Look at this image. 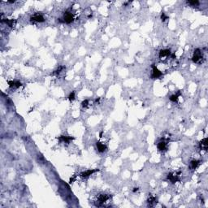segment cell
I'll return each instance as SVG.
<instances>
[{
	"mask_svg": "<svg viewBox=\"0 0 208 208\" xmlns=\"http://www.w3.org/2000/svg\"><path fill=\"white\" fill-rule=\"evenodd\" d=\"M162 76H163L162 72H160V71L157 68V67H156V65L154 64H152V75H151L152 79H159Z\"/></svg>",
	"mask_w": 208,
	"mask_h": 208,
	"instance_id": "cell-4",
	"label": "cell"
},
{
	"mask_svg": "<svg viewBox=\"0 0 208 208\" xmlns=\"http://www.w3.org/2000/svg\"><path fill=\"white\" fill-rule=\"evenodd\" d=\"M30 20L32 22H39V23H41V22H44L45 19H44L43 16H42L41 14L36 13V14H34V16H32L30 17Z\"/></svg>",
	"mask_w": 208,
	"mask_h": 208,
	"instance_id": "cell-6",
	"label": "cell"
},
{
	"mask_svg": "<svg viewBox=\"0 0 208 208\" xmlns=\"http://www.w3.org/2000/svg\"><path fill=\"white\" fill-rule=\"evenodd\" d=\"M8 3H15V1H8Z\"/></svg>",
	"mask_w": 208,
	"mask_h": 208,
	"instance_id": "cell-26",
	"label": "cell"
},
{
	"mask_svg": "<svg viewBox=\"0 0 208 208\" xmlns=\"http://www.w3.org/2000/svg\"><path fill=\"white\" fill-rule=\"evenodd\" d=\"M56 138H57L60 142H64L67 144H68L70 141H72V140L75 139L74 137H72V136H59Z\"/></svg>",
	"mask_w": 208,
	"mask_h": 208,
	"instance_id": "cell-8",
	"label": "cell"
},
{
	"mask_svg": "<svg viewBox=\"0 0 208 208\" xmlns=\"http://www.w3.org/2000/svg\"><path fill=\"white\" fill-rule=\"evenodd\" d=\"M181 96V92H178L176 94H173V95H172L171 97H170V101H172L173 102H176L178 101V99H179V97Z\"/></svg>",
	"mask_w": 208,
	"mask_h": 208,
	"instance_id": "cell-17",
	"label": "cell"
},
{
	"mask_svg": "<svg viewBox=\"0 0 208 208\" xmlns=\"http://www.w3.org/2000/svg\"><path fill=\"white\" fill-rule=\"evenodd\" d=\"M199 148L201 150H207V138H206L202 139L199 142Z\"/></svg>",
	"mask_w": 208,
	"mask_h": 208,
	"instance_id": "cell-14",
	"label": "cell"
},
{
	"mask_svg": "<svg viewBox=\"0 0 208 208\" xmlns=\"http://www.w3.org/2000/svg\"><path fill=\"white\" fill-rule=\"evenodd\" d=\"M99 136H100V138H102V132H101V133H100V135H99Z\"/></svg>",
	"mask_w": 208,
	"mask_h": 208,
	"instance_id": "cell-27",
	"label": "cell"
},
{
	"mask_svg": "<svg viewBox=\"0 0 208 208\" xmlns=\"http://www.w3.org/2000/svg\"><path fill=\"white\" fill-rule=\"evenodd\" d=\"M168 17L165 15V13H163V12H162V14H161V20H162V21H165L166 20H168Z\"/></svg>",
	"mask_w": 208,
	"mask_h": 208,
	"instance_id": "cell-22",
	"label": "cell"
},
{
	"mask_svg": "<svg viewBox=\"0 0 208 208\" xmlns=\"http://www.w3.org/2000/svg\"><path fill=\"white\" fill-rule=\"evenodd\" d=\"M203 54H202V51L200 50V49H195L194 50V52H193V55L192 57V60L193 63H196V64H201L202 61H203Z\"/></svg>",
	"mask_w": 208,
	"mask_h": 208,
	"instance_id": "cell-1",
	"label": "cell"
},
{
	"mask_svg": "<svg viewBox=\"0 0 208 208\" xmlns=\"http://www.w3.org/2000/svg\"><path fill=\"white\" fill-rule=\"evenodd\" d=\"M2 22H4V23H6L7 25L9 26V27H11V28H13V27H15L16 26V21L15 20H7V19H5V20H1Z\"/></svg>",
	"mask_w": 208,
	"mask_h": 208,
	"instance_id": "cell-13",
	"label": "cell"
},
{
	"mask_svg": "<svg viewBox=\"0 0 208 208\" xmlns=\"http://www.w3.org/2000/svg\"><path fill=\"white\" fill-rule=\"evenodd\" d=\"M63 21L64 23H66V24H71L72 22H73L74 20V15L73 13L71 12L70 10H67L64 14V16H63Z\"/></svg>",
	"mask_w": 208,
	"mask_h": 208,
	"instance_id": "cell-2",
	"label": "cell"
},
{
	"mask_svg": "<svg viewBox=\"0 0 208 208\" xmlns=\"http://www.w3.org/2000/svg\"><path fill=\"white\" fill-rule=\"evenodd\" d=\"M76 179H77V176H72L70 178V181H69V183L70 184H72V183H73L75 181H76Z\"/></svg>",
	"mask_w": 208,
	"mask_h": 208,
	"instance_id": "cell-23",
	"label": "cell"
},
{
	"mask_svg": "<svg viewBox=\"0 0 208 208\" xmlns=\"http://www.w3.org/2000/svg\"><path fill=\"white\" fill-rule=\"evenodd\" d=\"M147 202H148L149 206H154V203H157V198H156L155 197H154V196L151 195V196H150V197L148 198Z\"/></svg>",
	"mask_w": 208,
	"mask_h": 208,
	"instance_id": "cell-16",
	"label": "cell"
},
{
	"mask_svg": "<svg viewBox=\"0 0 208 208\" xmlns=\"http://www.w3.org/2000/svg\"><path fill=\"white\" fill-rule=\"evenodd\" d=\"M7 83L9 85V87L10 88H14V89H18L20 86H22V83L18 81H7Z\"/></svg>",
	"mask_w": 208,
	"mask_h": 208,
	"instance_id": "cell-9",
	"label": "cell"
},
{
	"mask_svg": "<svg viewBox=\"0 0 208 208\" xmlns=\"http://www.w3.org/2000/svg\"><path fill=\"white\" fill-rule=\"evenodd\" d=\"M97 172H99V169H89L86 172H81V174H80V176L82 178H88L90 176H92L93 173H95Z\"/></svg>",
	"mask_w": 208,
	"mask_h": 208,
	"instance_id": "cell-7",
	"label": "cell"
},
{
	"mask_svg": "<svg viewBox=\"0 0 208 208\" xmlns=\"http://www.w3.org/2000/svg\"><path fill=\"white\" fill-rule=\"evenodd\" d=\"M99 100H100V98H97L96 100H95V102H99Z\"/></svg>",
	"mask_w": 208,
	"mask_h": 208,
	"instance_id": "cell-25",
	"label": "cell"
},
{
	"mask_svg": "<svg viewBox=\"0 0 208 208\" xmlns=\"http://www.w3.org/2000/svg\"><path fill=\"white\" fill-rule=\"evenodd\" d=\"M157 147H158L159 150H160V151H165L168 148V143L164 140H163L158 143Z\"/></svg>",
	"mask_w": 208,
	"mask_h": 208,
	"instance_id": "cell-10",
	"label": "cell"
},
{
	"mask_svg": "<svg viewBox=\"0 0 208 208\" xmlns=\"http://www.w3.org/2000/svg\"><path fill=\"white\" fill-rule=\"evenodd\" d=\"M74 99H75V92H72L68 96V100L70 102H72Z\"/></svg>",
	"mask_w": 208,
	"mask_h": 208,
	"instance_id": "cell-20",
	"label": "cell"
},
{
	"mask_svg": "<svg viewBox=\"0 0 208 208\" xmlns=\"http://www.w3.org/2000/svg\"><path fill=\"white\" fill-rule=\"evenodd\" d=\"M187 3L189 4V5L192 6V7H195V6L199 5V2L197 1V0H193V1H187Z\"/></svg>",
	"mask_w": 208,
	"mask_h": 208,
	"instance_id": "cell-19",
	"label": "cell"
},
{
	"mask_svg": "<svg viewBox=\"0 0 208 208\" xmlns=\"http://www.w3.org/2000/svg\"><path fill=\"white\" fill-rule=\"evenodd\" d=\"M110 197H111V196L108 194H104V193L100 194L98 197V201L96 202L95 206H102L104 203L110 199Z\"/></svg>",
	"mask_w": 208,
	"mask_h": 208,
	"instance_id": "cell-3",
	"label": "cell"
},
{
	"mask_svg": "<svg viewBox=\"0 0 208 208\" xmlns=\"http://www.w3.org/2000/svg\"><path fill=\"white\" fill-rule=\"evenodd\" d=\"M200 164H201V161H199V160H192L190 162V168L193 170H195L197 168V167L199 166Z\"/></svg>",
	"mask_w": 208,
	"mask_h": 208,
	"instance_id": "cell-15",
	"label": "cell"
},
{
	"mask_svg": "<svg viewBox=\"0 0 208 208\" xmlns=\"http://www.w3.org/2000/svg\"><path fill=\"white\" fill-rule=\"evenodd\" d=\"M181 174V172H178L176 174H174V173H169L168 175V180H169L170 182L172 183V184H175L176 182H178L180 181V178H179V175Z\"/></svg>",
	"mask_w": 208,
	"mask_h": 208,
	"instance_id": "cell-5",
	"label": "cell"
},
{
	"mask_svg": "<svg viewBox=\"0 0 208 208\" xmlns=\"http://www.w3.org/2000/svg\"><path fill=\"white\" fill-rule=\"evenodd\" d=\"M81 105H82L83 107H87L88 105H89V100H88V99H86V100H84L82 102V103H81Z\"/></svg>",
	"mask_w": 208,
	"mask_h": 208,
	"instance_id": "cell-21",
	"label": "cell"
},
{
	"mask_svg": "<svg viewBox=\"0 0 208 208\" xmlns=\"http://www.w3.org/2000/svg\"><path fill=\"white\" fill-rule=\"evenodd\" d=\"M138 188H134V190H133V192L135 193V192H137V191H138Z\"/></svg>",
	"mask_w": 208,
	"mask_h": 208,
	"instance_id": "cell-24",
	"label": "cell"
},
{
	"mask_svg": "<svg viewBox=\"0 0 208 208\" xmlns=\"http://www.w3.org/2000/svg\"><path fill=\"white\" fill-rule=\"evenodd\" d=\"M171 55V50L169 49H165V50H161L159 51V57L160 59H162L163 57H167V56Z\"/></svg>",
	"mask_w": 208,
	"mask_h": 208,
	"instance_id": "cell-11",
	"label": "cell"
},
{
	"mask_svg": "<svg viewBox=\"0 0 208 208\" xmlns=\"http://www.w3.org/2000/svg\"><path fill=\"white\" fill-rule=\"evenodd\" d=\"M64 68H65V67H64V66H59V67L57 69H56V70L55 71V72H54L53 73H52V75L54 76V75H58V74H60V73H61V72H62V71H63Z\"/></svg>",
	"mask_w": 208,
	"mask_h": 208,
	"instance_id": "cell-18",
	"label": "cell"
},
{
	"mask_svg": "<svg viewBox=\"0 0 208 208\" xmlns=\"http://www.w3.org/2000/svg\"><path fill=\"white\" fill-rule=\"evenodd\" d=\"M96 146H97L98 152H100V153H103L104 151H106V150H107V146L104 144H102V142H100V141H97Z\"/></svg>",
	"mask_w": 208,
	"mask_h": 208,
	"instance_id": "cell-12",
	"label": "cell"
}]
</instances>
